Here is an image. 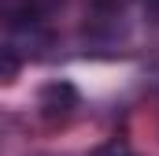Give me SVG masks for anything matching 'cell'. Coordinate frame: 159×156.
<instances>
[{
  "mask_svg": "<svg viewBox=\"0 0 159 156\" xmlns=\"http://www.w3.org/2000/svg\"><path fill=\"white\" fill-rule=\"evenodd\" d=\"M63 0H0V19L11 26H37Z\"/></svg>",
  "mask_w": 159,
  "mask_h": 156,
  "instance_id": "obj_1",
  "label": "cell"
},
{
  "mask_svg": "<svg viewBox=\"0 0 159 156\" xmlns=\"http://www.w3.org/2000/svg\"><path fill=\"white\" fill-rule=\"evenodd\" d=\"M41 115L44 119H67L74 108H78V93L67 85V82H56V85H44L41 89V100H37Z\"/></svg>",
  "mask_w": 159,
  "mask_h": 156,
  "instance_id": "obj_2",
  "label": "cell"
},
{
  "mask_svg": "<svg viewBox=\"0 0 159 156\" xmlns=\"http://www.w3.org/2000/svg\"><path fill=\"white\" fill-rule=\"evenodd\" d=\"M22 71V56H19V48H11V45H0V85H11L15 78Z\"/></svg>",
  "mask_w": 159,
  "mask_h": 156,
  "instance_id": "obj_3",
  "label": "cell"
},
{
  "mask_svg": "<svg viewBox=\"0 0 159 156\" xmlns=\"http://www.w3.org/2000/svg\"><path fill=\"white\" fill-rule=\"evenodd\" d=\"M93 156H141V153H133L126 141H107V145H100Z\"/></svg>",
  "mask_w": 159,
  "mask_h": 156,
  "instance_id": "obj_4",
  "label": "cell"
},
{
  "mask_svg": "<svg viewBox=\"0 0 159 156\" xmlns=\"http://www.w3.org/2000/svg\"><path fill=\"white\" fill-rule=\"evenodd\" d=\"M156 15H159V0H156Z\"/></svg>",
  "mask_w": 159,
  "mask_h": 156,
  "instance_id": "obj_5",
  "label": "cell"
}]
</instances>
